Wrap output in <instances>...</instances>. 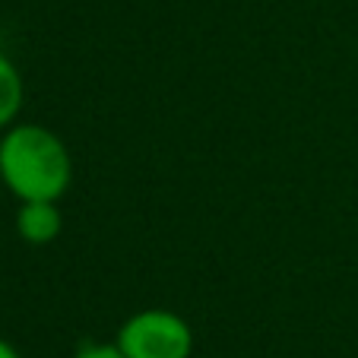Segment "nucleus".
Listing matches in <instances>:
<instances>
[{
	"instance_id": "nucleus-3",
	"label": "nucleus",
	"mask_w": 358,
	"mask_h": 358,
	"mask_svg": "<svg viewBox=\"0 0 358 358\" xmlns=\"http://www.w3.org/2000/svg\"><path fill=\"white\" fill-rule=\"evenodd\" d=\"M64 231V216L55 200H22L16 210V235L26 244H51Z\"/></svg>"
},
{
	"instance_id": "nucleus-2",
	"label": "nucleus",
	"mask_w": 358,
	"mask_h": 358,
	"mask_svg": "<svg viewBox=\"0 0 358 358\" xmlns=\"http://www.w3.org/2000/svg\"><path fill=\"white\" fill-rule=\"evenodd\" d=\"M115 345L127 358H190L194 333L175 311L146 308L124 320Z\"/></svg>"
},
{
	"instance_id": "nucleus-6",
	"label": "nucleus",
	"mask_w": 358,
	"mask_h": 358,
	"mask_svg": "<svg viewBox=\"0 0 358 358\" xmlns=\"http://www.w3.org/2000/svg\"><path fill=\"white\" fill-rule=\"evenodd\" d=\"M0 358H20V352H16L7 339H0Z\"/></svg>"
},
{
	"instance_id": "nucleus-7",
	"label": "nucleus",
	"mask_w": 358,
	"mask_h": 358,
	"mask_svg": "<svg viewBox=\"0 0 358 358\" xmlns=\"http://www.w3.org/2000/svg\"><path fill=\"white\" fill-rule=\"evenodd\" d=\"M0 184H3V175H0Z\"/></svg>"
},
{
	"instance_id": "nucleus-5",
	"label": "nucleus",
	"mask_w": 358,
	"mask_h": 358,
	"mask_svg": "<svg viewBox=\"0 0 358 358\" xmlns=\"http://www.w3.org/2000/svg\"><path fill=\"white\" fill-rule=\"evenodd\" d=\"M73 358H127L115 343H86Z\"/></svg>"
},
{
	"instance_id": "nucleus-4",
	"label": "nucleus",
	"mask_w": 358,
	"mask_h": 358,
	"mask_svg": "<svg viewBox=\"0 0 358 358\" xmlns=\"http://www.w3.org/2000/svg\"><path fill=\"white\" fill-rule=\"evenodd\" d=\"M26 99V83H22L16 64L7 55H0V130L16 121Z\"/></svg>"
},
{
	"instance_id": "nucleus-1",
	"label": "nucleus",
	"mask_w": 358,
	"mask_h": 358,
	"mask_svg": "<svg viewBox=\"0 0 358 358\" xmlns=\"http://www.w3.org/2000/svg\"><path fill=\"white\" fill-rule=\"evenodd\" d=\"M0 175L22 200H61L73 181V162L55 130L16 124L0 140Z\"/></svg>"
}]
</instances>
